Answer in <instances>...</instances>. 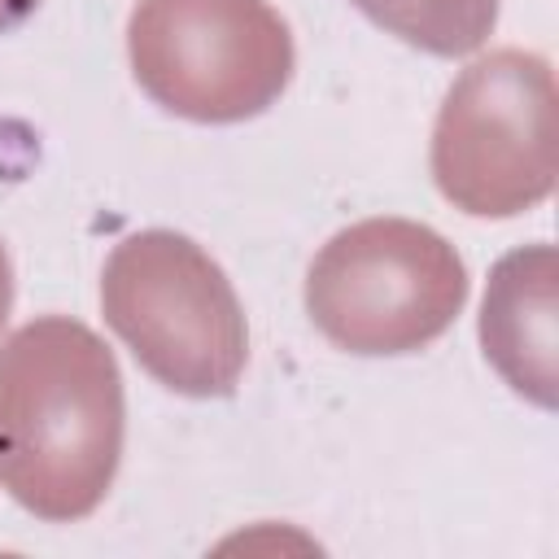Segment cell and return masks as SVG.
Listing matches in <instances>:
<instances>
[{
    "mask_svg": "<svg viewBox=\"0 0 559 559\" xmlns=\"http://www.w3.org/2000/svg\"><path fill=\"white\" fill-rule=\"evenodd\" d=\"M480 349L524 402H559V262L546 240L502 253L480 301Z\"/></svg>",
    "mask_w": 559,
    "mask_h": 559,
    "instance_id": "obj_6",
    "label": "cell"
},
{
    "mask_svg": "<svg viewBox=\"0 0 559 559\" xmlns=\"http://www.w3.org/2000/svg\"><path fill=\"white\" fill-rule=\"evenodd\" d=\"M100 310L135 362L183 397L236 393L249 323L227 271L183 231L122 236L100 271Z\"/></svg>",
    "mask_w": 559,
    "mask_h": 559,
    "instance_id": "obj_2",
    "label": "cell"
},
{
    "mask_svg": "<svg viewBox=\"0 0 559 559\" xmlns=\"http://www.w3.org/2000/svg\"><path fill=\"white\" fill-rule=\"evenodd\" d=\"M354 4L389 35L432 57L476 52L498 22V0H354Z\"/></svg>",
    "mask_w": 559,
    "mask_h": 559,
    "instance_id": "obj_7",
    "label": "cell"
},
{
    "mask_svg": "<svg viewBox=\"0 0 559 559\" xmlns=\"http://www.w3.org/2000/svg\"><path fill=\"white\" fill-rule=\"evenodd\" d=\"M122 437V371L87 323L39 314L0 345V480L31 515H92L118 476Z\"/></svg>",
    "mask_w": 559,
    "mask_h": 559,
    "instance_id": "obj_1",
    "label": "cell"
},
{
    "mask_svg": "<svg viewBox=\"0 0 559 559\" xmlns=\"http://www.w3.org/2000/svg\"><path fill=\"white\" fill-rule=\"evenodd\" d=\"M467 301L459 249L415 218H362L341 227L306 271L314 328L349 354H415L450 332Z\"/></svg>",
    "mask_w": 559,
    "mask_h": 559,
    "instance_id": "obj_3",
    "label": "cell"
},
{
    "mask_svg": "<svg viewBox=\"0 0 559 559\" xmlns=\"http://www.w3.org/2000/svg\"><path fill=\"white\" fill-rule=\"evenodd\" d=\"M432 179L476 218H515L555 188V74L542 52L476 57L432 127Z\"/></svg>",
    "mask_w": 559,
    "mask_h": 559,
    "instance_id": "obj_5",
    "label": "cell"
},
{
    "mask_svg": "<svg viewBox=\"0 0 559 559\" xmlns=\"http://www.w3.org/2000/svg\"><path fill=\"white\" fill-rule=\"evenodd\" d=\"M127 57L153 105L210 127L271 109L297 66L288 22L266 0H140Z\"/></svg>",
    "mask_w": 559,
    "mask_h": 559,
    "instance_id": "obj_4",
    "label": "cell"
},
{
    "mask_svg": "<svg viewBox=\"0 0 559 559\" xmlns=\"http://www.w3.org/2000/svg\"><path fill=\"white\" fill-rule=\"evenodd\" d=\"M39 4H44V0H0V35L13 31V26H22Z\"/></svg>",
    "mask_w": 559,
    "mask_h": 559,
    "instance_id": "obj_8",
    "label": "cell"
},
{
    "mask_svg": "<svg viewBox=\"0 0 559 559\" xmlns=\"http://www.w3.org/2000/svg\"><path fill=\"white\" fill-rule=\"evenodd\" d=\"M9 310H13V262H9V253L0 245V328H4Z\"/></svg>",
    "mask_w": 559,
    "mask_h": 559,
    "instance_id": "obj_9",
    "label": "cell"
}]
</instances>
